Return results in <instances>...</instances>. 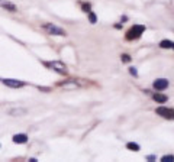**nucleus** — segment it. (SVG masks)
I'll return each instance as SVG.
<instances>
[{
  "label": "nucleus",
  "instance_id": "f257e3e1",
  "mask_svg": "<svg viewBox=\"0 0 174 162\" xmlns=\"http://www.w3.org/2000/svg\"><path fill=\"white\" fill-rule=\"evenodd\" d=\"M42 29L49 35H57V36H65L67 35V32L64 29H61V28H58V26H55L52 23H44Z\"/></svg>",
  "mask_w": 174,
  "mask_h": 162
},
{
  "label": "nucleus",
  "instance_id": "f03ea898",
  "mask_svg": "<svg viewBox=\"0 0 174 162\" xmlns=\"http://www.w3.org/2000/svg\"><path fill=\"white\" fill-rule=\"evenodd\" d=\"M144 32H145V26H144V25H135V26H132L129 31H128V34H126V39L128 40L138 39Z\"/></svg>",
  "mask_w": 174,
  "mask_h": 162
},
{
  "label": "nucleus",
  "instance_id": "7ed1b4c3",
  "mask_svg": "<svg viewBox=\"0 0 174 162\" xmlns=\"http://www.w3.org/2000/svg\"><path fill=\"white\" fill-rule=\"evenodd\" d=\"M45 65H46V67H49L51 70H54L55 73L61 74V75H67V74H68V70H67L65 64H62V62H60V61H52V62H45Z\"/></svg>",
  "mask_w": 174,
  "mask_h": 162
},
{
  "label": "nucleus",
  "instance_id": "20e7f679",
  "mask_svg": "<svg viewBox=\"0 0 174 162\" xmlns=\"http://www.w3.org/2000/svg\"><path fill=\"white\" fill-rule=\"evenodd\" d=\"M152 87H154L157 91H163V90H166V88L168 87V80H166V78H158V80H155L152 82Z\"/></svg>",
  "mask_w": 174,
  "mask_h": 162
},
{
  "label": "nucleus",
  "instance_id": "39448f33",
  "mask_svg": "<svg viewBox=\"0 0 174 162\" xmlns=\"http://www.w3.org/2000/svg\"><path fill=\"white\" fill-rule=\"evenodd\" d=\"M157 115L166 117V119H174V110L167 109V107H158L157 109Z\"/></svg>",
  "mask_w": 174,
  "mask_h": 162
},
{
  "label": "nucleus",
  "instance_id": "423d86ee",
  "mask_svg": "<svg viewBox=\"0 0 174 162\" xmlns=\"http://www.w3.org/2000/svg\"><path fill=\"white\" fill-rule=\"evenodd\" d=\"M3 82H4L7 87H12V88H19V87H23V85H25L23 81L13 80V78H6V80H3Z\"/></svg>",
  "mask_w": 174,
  "mask_h": 162
},
{
  "label": "nucleus",
  "instance_id": "0eeeda50",
  "mask_svg": "<svg viewBox=\"0 0 174 162\" xmlns=\"http://www.w3.org/2000/svg\"><path fill=\"white\" fill-rule=\"evenodd\" d=\"M12 140L15 142V143H26L28 142V135H25V133H16V135H13V138H12Z\"/></svg>",
  "mask_w": 174,
  "mask_h": 162
},
{
  "label": "nucleus",
  "instance_id": "6e6552de",
  "mask_svg": "<svg viewBox=\"0 0 174 162\" xmlns=\"http://www.w3.org/2000/svg\"><path fill=\"white\" fill-rule=\"evenodd\" d=\"M60 87H64V88H77L79 87V82L76 80H67L64 82H60Z\"/></svg>",
  "mask_w": 174,
  "mask_h": 162
},
{
  "label": "nucleus",
  "instance_id": "1a4fd4ad",
  "mask_svg": "<svg viewBox=\"0 0 174 162\" xmlns=\"http://www.w3.org/2000/svg\"><path fill=\"white\" fill-rule=\"evenodd\" d=\"M152 98H154L157 103H166V101H167V96H164V94H161V93H155V94L152 96Z\"/></svg>",
  "mask_w": 174,
  "mask_h": 162
},
{
  "label": "nucleus",
  "instance_id": "9d476101",
  "mask_svg": "<svg viewBox=\"0 0 174 162\" xmlns=\"http://www.w3.org/2000/svg\"><path fill=\"white\" fill-rule=\"evenodd\" d=\"M126 149H129L132 152H139L141 146H139L138 143H135V142H128V143H126Z\"/></svg>",
  "mask_w": 174,
  "mask_h": 162
},
{
  "label": "nucleus",
  "instance_id": "9b49d317",
  "mask_svg": "<svg viewBox=\"0 0 174 162\" xmlns=\"http://www.w3.org/2000/svg\"><path fill=\"white\" fill-rule=\"evenodd\" d=\"M1 6L6 9V10H9V12H16L18 9H16V6L13 4V3H10V1H3L1 3Z\"/></svg>",
  "mask_w": 174,
  "mask_h": 162
},
{
  "label": "nucleus",
  "instance_id": "f8f14e48",
  "mask_svg": "<svg viewBox=\"0 0 174 162\" xmlns=\"http://www.w3.org/2000/svg\"><path fill=\"white\" fill-rule=\"evenodd\" d=\"M160 46H161L163 49H168V48H171V46H173V40L163 39L161 42H160Z\"/></svg>",
  "mask_w": 174,
  "mask_h": 162
},
{
  "label": "nucleus",
  "instance_id": "ddd939ff",
  "mask_svg": "<svg viewBox=\"0 0 174 162\" xmlns=\"http://www.w3.org/2000/svg\"><path fill=\"white\" fill-rule=\"evenodd\" d=\"M25 113H26L25 109H13V110H10V115H12V116H22V115H25Z\"/></svg>",
  "mask_w": 174,
  "mask_h": 162
},
{
  "label": "nucleus",
  "instance_id": "4468645a",
  "mask_svg": "<svg viewBox=\"0 0 174 162\" xmlns=\"http://www.w3.org/2000/svg\"><path fill=\"white\" fill-rule=\"evenodd\" d=\"M87 15H88V20H90V23H93V25H94V23L97 22V17H96V15H94L91 10H90V12H87Z\"/></svg>",
  "mask_w": 174,
  "mask_h": 162
},
{
  "label": "nucleus",
  "instance_id": "2eb2a0df",
  "mask_svg": "<svg viewBox=\"0 0 174 162\" xmlns=\"http://www.w3.org/2000/svg\"><path fill=\"white\" fill-rule=\"evenodd\" d=\"M161 162H174V155H164L161 158Z\"/></svg>",
  "mask_w": 174,
  "mask_h": 162
},
{
  "label": "nucleus",
  "instance_id": "dca6fc26",
  "mask_svg": "<svg viewBox=\"0 0 174 162\" xmlns=\"http://www.w3.org/2000/svg\"><path fill=\"white\" fill-rule=\"evenodd\" d=\"M121 59H122V62H129L130 57L128 55V54H122V55H121Z\"/></svg>",
  "mask_w": 174,
  "mask_h": 162
},
{
  "label": "nucleus",
  "instance_id": "f3484780",
  "mask_svg": "<svg viewBox=\"0 0 174 162\" xmlns=\"http://www.w3.org/2000/svg\"><path fill=\"white\" fill-rule=\"evenodd\" d=\"M129 73L133 75V77H138V71H136L135 67H129Z\"/></svg>",
  "mask_w": 174,
  "mask_h": 162
},
{
  "label": "nucleus",
  "instance_id": "a211bd4d",
  "mask_svg": "<svg viewBox=\"0 0 174 162\" xmlns=\"http://www.w3.org/2000/svg\"><path fill=\"white\" fill-rule=\"evenodd\" d=\"M83 12H90V4H83Z\"/></svg>",
  "mask_w": 174,
  "mask_h": 162
},
{
  "label": "nucleus",
  "instance_id": "6ab92c4d",
  "mask_svg": "<svg viewBox=\"0 0 174 162\" xmlns=\"http://www.w3.org/2000/svg\"><path fill=\"white\" fill-rule=\"evenodd\" d=\"M147 159H148V161H154L155 156H154V155H149V156H147Z\"/></svg>",
  "mask_w": 174,
  "mask_h": 162
},
{
  "label": "nucleus",
  "instance_id": "aec40b11",
  "mask_svg": "<svg viewBox=\"0 0 174 162\" xmlns=\"http://www.w3.org/2000/svg\"><path fill=\"white\" fill-rule=\"evenodd\" d=\"M171 48H173V49H174V42H173V46H171Z\"/></svg>",
  "mask_w": 174,
  "mask_h": 162
}]
</instances>
